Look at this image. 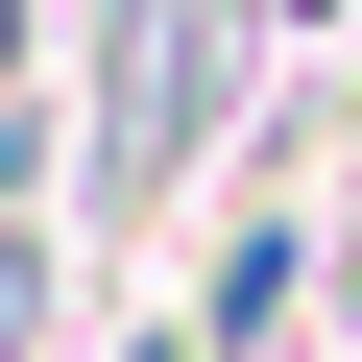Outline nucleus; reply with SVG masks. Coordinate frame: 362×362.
<instances>
[{"mask_svg": "<svg viewBox=\"0 0 362 362\" xmlns=\"http://www.w3.org/2000/svg\"><path fill=\"white\" fill-rule=\"evenodd\" d=\"M194 121H218V25H145V73H121V121H97V194H169Z\"/></svg>", "mask_w": 362, "mask_h": 362, "instance_id": "nucleus-1", "label": "nucleus"}, {"mask_svg": "<svg viewBox=\"0 0 362 362\" xmlns=\"http://www.w3.org/2000/svg\"><path fill=\"white\" fill-rule=\"evenodd\" d=\"M97 25H145V0H97Z\"/></svg>", "mask_w": 362, "mask_h": 362, "instance_id": "nucleus-2", "label": "nucleus"}]
</instances>
